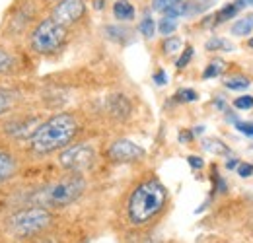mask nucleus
<instances>
[{
	"instance_id": "34",
	"label": "nucleus",
	"mask_w": 253,
	"mask_h": 243,
	"mask_svg": "<svg viewBox=\"0 0 253 243\" xmlns=\"http://www.w3.org/2000/svg\"><path fill=\"white\" fill-rule=\"evenodd\" d=\"M175 2H177V0H175Z\"/></svg>"
},
{
	"instance_id": "14",
	"label": "nucleus",
	"mask_w": 253,
	"mask_h": 243,
	"mask_svg": "<svg viewBox=\"0 0 253 243\" xmlns=\"http://www.w3.org/2000/svg\"><path fill=\"white\" fill-rule=\"evenodd\" d=\"M138 31H140L142 37H146V39H152V37H154V33H156V24H154L152 16H144V18L140 20Z\"/></svg>"
},
{
	"instance_id": "26",
	"label": "nucleus",
	"mask_w": 253,
	"mask_h": 243,
	"mask_svg": "<svg viewBox=\"0 0 253 243\" xmlns=\"http://www.w3.org/2000/svg\"><path fill=\"white\" fill-rule=\"evenodd\" d=\"M173 2H175V0H154L152 6H154V10H158V12H166Z\"/></svg>"
},
{
	"instance_id": "16",
	"label": "nucleus",
	"mask_w": 253,
	"mask_h": 243,
	"mask_svg": "<svg viewBox=\"0 0 253 243\" xmlns=\"http://www.w3.org/2000/svg\"><path fill=\"white\" fill-rule=\"evenodd\" d=\"M238 10H240V6L234 2V4H228V6H224L220 12H218V18H216V24H222V22H226V20H230V18H234L236 14H238Z\"/></svg>"
},
{
	"instance_id": "1",
	"label": "nucleus",
	"mask_w": 253,
	"mask_h": 243,
	"mask_svg": "<svg viewBox=\"0 0 253 243\" xmlns=\"http://www.w3.org/2000/svg\"><path fill=\"white\" fill-rule=\"evenodd\" d=\"M168 202V191L158 179L142 181L128 197L126 214L134 226H142L156 218Z\"/></svg>"
},
{
	"instance_id": "30",
	"label": "nucleus",
	"mask_w": 253,
	"mask_h": 243,
	"mask_svg": "<svg viewBox=\"0 0 253 243\" xmlns=\"http://www.w3.org/2000/svg\"><path fill=\"white\" fill-rule=\"evenodd\" d=\"M179 138H181V142H189L191 132H181V134H179Z\"/></svg>"
},
{
	"instance_id": "12",
	"label": "nucleus",
	"mask_w": 253,
	"mask_h": 243,
	"mask_svg": "<svg viewBox=\"0 0 253 243\" xmlns=\"http://www.w3.org/2000/svg\"><path fill=\"white\" fill-rule=\"evenodd\" d=\"M224 68H226L224 61H220V59H214V61L209 62V66L205 68L203 78H205V80H209V78H216V76H220L222 72H224Z\"/></svg>"
},
{
	"instance_id": "29",
	"label": "nucleus",
	"mask_w": 253,
	"mask_h": 243,
	"mask_svg": "<svg viewBox=\"0 0 253 243\" xmlns=\"http://www.w3.org/2000/svg\"><path fill=\"white\" fill-rule=\"evenodd\" d=\"M154 82H156L158 86H166V84H168V76H166L164 70H160V72L154 74Z\"/></svg>"
},
{
	"instance_id": "15",
	"label": "nucleus",
	"mask_w": 253,
	"mask_h": 243,
	"mask_svg": "<svg viewBox=\"0 0 253 243\" xmlns=\"http://www.w3.org/2000/svg\"><path fill=\"white\" fill-rule=\"evenodd\" d=\"M207 49L209 51H232L234 45L228 41V39H222V37H214L207 43Z\"/></svg>"
},
{
	"instance_id": "25",
	"label": "nucleus",
	"mask_w": 253,
	"mask_h": 243,
	"mask_svg": "<svg viewBox=\"0 0 253 243\" xmlns=\"http://www.w3.org/2000/svg\"><path fill=\"white\" fill-rule=\"evenodd\" d=\"M238 175H240V177H252L253 163H240V165H238Z\"/></svg>"
},
{
	"instance_id": "31",
	"label": "nucleus",
	"mask_w": 253,
	"mask_h": 243,
	"mask_svg": "<svg viewBox=\"0 0 253 243\" xmlns=\"http://www.w3.org/2000/svg\"><path fill=\"white\" fill-rule=\"evenodd\" d=\"M236 4H238L240 8H244V6H248V4H253V0H238Z\"/></svg>"
},
{
	"instance_id": "9",
	"label": "nucleus",
	"mask_w": 253,
	"mask_h": 243,
	"mask_svg": "<svg viewBox=\"0 0 253 243\" xmlns=\"http://www.w3.org/2000/svg\"><path fill=\"white\" fill-rule=\"evenodd\" d=\"M113 16L121 22H128L134 18V6L128 0H117L113 4Z\"/></svg>"
},
{
	"instance_id": "27",
	"label": "nucleus",
	"mask_w": 253,
	"mask_h": 243,
	"mask_svg": "<svg viewBox=\"0 0 253 243\" xmlns=\"http://www.w3.org/2000/svg\"><path fill=\"white\" fill-rule=\"evenodd\" d=\"M236 128H238L240 132L248 134V136H253V122H238Z\"/></svg>"
},
{
	"instance_id": "5",
	"label": "nucleus",
	"mask_w": 253,
	"mask_h": 243,
	"mask_svg": "<svg viewBox=\"0 0 253 243\" xmlns=\"http://www.w3.org/2000/svg\"><path fill=\"white\" fill-rule=\"evenodd\" d=\"M64 37H66L64 26H61L59 22H55L51 18V20L41 22L35 28V31L32 33V47L33 51H37L41 55H49L63 45Z\"/></svg>"
},
{
	"instance_id": "6",
	"label": "nucleus",
	"mask_w": 253,
	"mask_h": 243,
	"mask_svg": "<svg viewBox=\"0 0 253 243\" xmlns=\"http://www.w3.org/2000/svg\"><path fill=\"white\" fill-rule=\"evenodd\" d=\"M94 148L90 144H76V146H70L68 150H64L59 160H61V165L64 169H70V171H86L92 163H94Z\"/></svg>"
},
{
	"instance_id": "8",
	"label": "nucleus",
	"mask_w": 253,
	"mask_h": 243,
	"mask_svg": "<svg viewBox=\"0 0 253 243\" xmlns=\"http://www.w3.org/2000/svg\"><path fill=\"white\" fill-rule=\"evenodd\" d=\"M107 156L113 160V162H136V160H142L144 158V150L134 144L132 140H126V138H119L115 142H111V146L107 148Z\"/></svg>"
},
{
	"instance_id": "10",
	"label": "nucleus",
	"mask_w": 253,
	"mask_h": 243,
	"mask_svg": "<svg viewBox=\"0 0 253 243\" xmlns=\"http://www.w3.org/2000/svg\"><path fill=\"white\" fill-rule=\"evenodd\" d=\"M16 171V162L10 154L0 152V183L6 181L8 177H12Z\"/></svg>"
},
{
	"instance_id": "22",
	"label": "nucleus",
	"mask_w": 253,
	"mask_h": 243,
	"mask_svg": "<svg viewBox=\"0 0 253 243\" xmlns=\"http://www.w3.org/2000/svg\"><path fill=\"white\" fill-rule=\"evenodd\" d=\"M205 150H211V152H222V154H228V148L222 144L220 140H207L205 142Z\"/></svg>"
},
{
	"instance_id": "20",
	"label": "nucleus",
	"mask_w": 253,
	"mask_h": 243,
	"mask_svg": "<svg viewBox=\"0 0 253 243\" xmlns=\"http://www.w3.org/2000/svg\"><path fill=\"white\" fill-rule=\"evenodd\" d=\"M12 62H14L12 61V55H10L6 49L0 47V74H2V72H8V70L12 68Z\"/></svg>"
},
{
	"instance_id": "3",
	"label": "nucleus",
	"mask_w": 253,
	"mask_h": 243,
	"mask_svg": "<svg viewBox=\"0 0 253 243\" xmlns=\"http://www.w3.org/2000/svg\"><path fill=\"white\" fill-rule=\"evenodd\" d=\"M86 189V181L80 175H72V177H64L61 181L47 185L37 199L47 204V206H66L70 202H74Z\"/></svg>"
},
{
	"instance_id": "24",
	"label": "nucleus",
	"mask_w": 253,
	"mask_h": 243,
	"mask_svg": "<svg viewBox=\"0 0 253 243\" xmlns=\"http://www.w3.org/2000/svg\"><path fill=\"white\" fill-rule=\"evenodd\" d=\"M197 91L195 90H179L177 91V99L179 101H197Z\"/></svg>"
},
{
	"instance_id": "33",
	"label": "nucleus",
	"mask_w": 253,
	"mask_h": 243,
	"mask_svg": "<svg viewBox=\"0 0 253 243\" xmlns=\"http://www.w3.org/2000/svg\"><path fill=\"white\" fill-rule=\"evenodd\" d=\"M248 45H250V47H252V49H253V37H252V39H250V41H248Z\"/></svg>"
},
{
	"instance_id": "4",
	"label": "nucleus",
	"mask_w": 253,
	"mask_h": 243,
	"mask_svg": "<svg viewBox=\"0 0 253 243\" xmlns=\"http://www.w3.org/2000/svg\"><path fill=\"white\" fill-rule=\"evenodd\" d=\"M51 222V212L41 208V206H33V208H26L20 210L10 218V232L20 236V238H28L33 236L41 230H45Z\"/></svg>"
},
{
	"instance_id": "19",
	"label": "nucleus",
	"mask_w": 253,
	"mask_h": 243,
	"mask_svg": "<svg viewBox=\"0 0 253 243\" xmlns=\"http://www.w3.org/2000/svg\"><path fill=\"white\" fill-rule=\"evenodd\" d=\"M179 47H181V39L179 37H169L164 43V53L166 55H173L175 51H179Z\"/></svg>"
},
{
	"instance_id": "23",
	"label": "nucleus",
	"mask_w": 253,
	"mask_h": 243,
	"mask_svg": "<svg viewBox=\"0 0 253 243\" xmlns=\"http://www.w3.org/2000/svg\"><path fill=\"white\" fill-rule=\"evenodd\" d=\"M193 59V47H185V51H183V55L177 59V62H175V66L177 68H185L187 64H189V61Z\"/></svg>"
},
{
	"instance_id": "2",
	"label": "nucleus",
	"mask_w": 253,
	"mask_h": 243,
	"mask_svg": "<svg viewBox=\"0 0 253 243\" xmlns=\"http://www.w3.org/2000/svg\"><path fill=\"white\" fill-rule=\"evenodd\" d=\"M78 130V122L70 113H59L51 117L47 122H43L35 134L32 136V148L37 154L55 152L59 148H64Z\"/></svg>"
},
{
	"instance_id": "17",
	"label": "nucleus",
	"mask_w": 253,
	"mask_h": 243,
	"mask_svg": "<svg viewBox=\"0 0 253 243\" xmlns=\"http://www.w3.org/2000/svg\"><path fill=\"white\" fill-rule=\"evenodd\" d=\"M177 28V20L175 18H169V16H164L162 22H160V33L162 35H171Z\"/></svg>"
},
{
	"instance_id": "21",
	"label": "nucleus",
	"mask_w": 253,
	"mask_h": 243,
	"mask_svg": "<svg viewBox=\"0 0 253 243\" xmlns=\"http://www.w3.org/2000/svg\"><path fill=\"white\" fill-rule=\"evenodd\" d=\"M234 107H236V109H242V111L253 109V97L252 95H242V97L234 99Z\"/></svg>"
},
{
	"instance_id": "18",
	"label": "nucleus",
	"mask_w": 253,
	"mask_h": 243,
	"mask_svg": "<svg viewBox=\"0 0 253 243\" xmlns=\"http://www.w3.org/2000/svg\"><path fill=\"white\" fill-rule=\"evenodd\" d=\"M12 105H14V93H12V91L2 90L0 91V115L6 113Z\"/></svg>"
},
{
	"instance_id": "7",
	"label": "nucleus",
	"mask_w": 253,
	"mask_h": 243,
	"mask_svg": "<svg viewBox=\"0 0 253 243\" xmlns=\"http://www.w3.org/2000/svg\"><path fill=\"white\" fill-rule=\"evenodd\" d=\"M84 12H86L84 0H61L53 8V20L66 28V26L78 22L84 16Z\"/></svg>"
},
{
	"instance_id": "13",
	"label": "nucleus",
	"mask_w": 253,
	"mask_h": 243,
	"mask_svg": "<svg viewBox=\"0 0 253 243\" xmlns=\"http://www.w3.org/2000/svg\"><path fill=\"white\" fill-rule=\"evenodd\" d=\"M224 86L230 88V90H236V91H244L250 88V80L246 76H232L228 80H224Z\"/></svg>"
},
{
	"instance_id": "28",
	"label": "nucleus",
	"mask_w": 253,
	"mask_h": 243,
	"mask_svg": "<svg viewBox=\"0 0 253 243\" xmlns=\"http://www.w3.org/2000/svg\"><path fill=\"white\" fill-rule=\"evenodd\" d=\"M189 165L193 169H201V167L205 165V162H203V158H199V156H189Z\"/></svg>"
},
{
	"instance_id": "11",
	"label": "nucleus",
	"mask_w": 253,
	"mask_h": 243,
	"mask_svg": "<svg viewBox=\"0 0 253 243\" xmlns=\"http://www.w3.org/2000/svg\"><path fill=\"white\" fill-rule=\"evenodd\" d=\"M250 31H253V14H246L244 18H240L234 26H232V33L242 37V35H248Z\"/></svg>"
},
{
	"instance_id": "32",
	"label": "nucleus",
	"mask_w": 253,
	"mask_h": 243,
	"mask_svg": "<svg viewBox=\"0 0 253 243\" xmlns=\"http://www.w3.org/2000/svg\"><path fill=\"white\" fill-rule=\"evenodd\" d=\"M236 165H238V162H236V160H230V162L226 163V167H228V169H232V167H236Z\"/></svg>"
}]
</instances>
